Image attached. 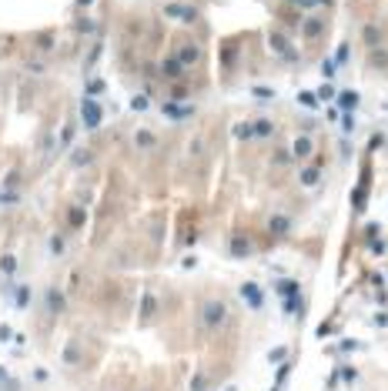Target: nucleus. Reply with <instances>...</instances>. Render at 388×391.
Instances as JSON below:
<instances>
[{
  "label": "nucleus",
  "mask_w": 388,
  "mask_h": 391,
  "mask_svg": "<svg viewBox=\"0 0 388 391\" xmlns=\"http://www.w3.org/2000/svg\"><path fill=\"white\" fill-rule=\"evenodd\" d=\"M224 311H228V308H224L221 301H208V304H204V314H201V318H204V324H208V328H218V324L224 321Z\"/></svg>",
  "instance_id": "obj_1"
},
{
  "label": "nucleus",
  "mask_w": 388,
  "mask_h": 391,
  "mask_svg": "<svg viewBox=\"0 0 388 391\" xmlns=\"http://www.w3.org/2000/svg\"><path fill=\"white\" fill-rule=\"evenodd\" d=\"M84 121H87V127H97V121H100V111L94 107V104H84Z\"/></svg>",
  "instance_id": "obj_2"
},
{
  "label": "nucleus",
  "mask_w": 388,
  "mask_h": 391,
  "mask_svg": "<svg viewBox=\"0 0 388 391\" xmlns=\"http://www.w3.org/2000/svg\"><path fill=\"white\" fill-rule=\"evenodd\" d=\"M244 298H248V301H251V304H255V308H258V304H261V294H258V288H251V284H244Z\"/></svg>",
  "instance_id": "obj_3"
},
{
  "label": "nucleus",
  "mask_w": 388,
  "mask_h": 391,
  "mask_svg": "<svg viewBox=\"0 0 388 391\" xmlns=\"http://www.w3.org/2000/svg\"><path fill=\"white\" fill-rule=\"evenodd\" d=\"M295 154H298V157L311 154V144H308V141H298V144H295Z\"/></svg>",
  "instance_id": "obj_4"
},
{
  "label": "nucleus",
  "mask_w": 388,
  "mask_h": 391,
  "mask_svg": "<svg viewBox=\"0 0 388 391\" xmlns=\"http://www.w3.org/2000/svg\"><path fill=\"white\" fill-rule=\"evenodd\" d=\"M231 251H234V254H248V244H244L241 237H234V244H231Z\"/></svg>",
  "instance_id": "obj_5"
},
{
  "label": "nucleus",
  "mask_w": 388,
  "mask_h": 391,
  "mask_svg": "<svg viewBox=\"0 0 388 391\" xmlns=\"http://www.w3.org/2000/svg\"><path fill=\"white\" fill-rule=\"evenodd\" d=\"M301 181H305V184H315V181H318V171H305Z\"/></svg>",
  "instance_id": "obj_6"
},
{
  "label": "nucleus",
  "mask_w": 388,
  "mask_h": 391,
  "mask_svg": "<svg viewBox=\"0 0 388 391\" xmlns=\"http://www.w3.org/2000/svg\"><path fill=\"white\" fill-rule=\"evenodd\" d=\"M191 391H204V375H201V378H194V385H191Z\"/></svg>",
  "instance_id": "obj_7"
},
{
  "label": "nucleus",
  "mask_w": 388,
  "mask_h": 391,
  "mask_svg": "<svg viewBox=\"0 0 388 391\" xmlns=\"http://www.w3.org/2000/svg\"><path fill=\"white\" fill-rule=\"evenodd\" d=\"M0 378H3V368H0Z\"/></svg>",
  "instance_id": "obj_8"
}]
</instances>
